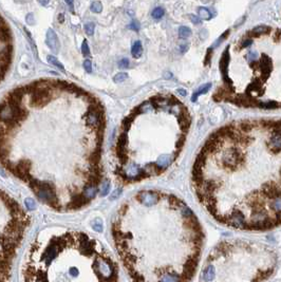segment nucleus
<instances>
[{
    "label": "nucleus",
    "mask_w": 281,
    "mask_h": 282,
    "mask_svg": "<svg viewBox=\"0 0 281 282\" xmlns=\"http://www.w3.org/2000/svg\"><path fill=\"white\" fill-rule=\"evenodd\" d=\"M129 29L137 32V31H138V29H140V23H138V21H137V20H133V21L129 24Z\"/></svg>",
    "instance_id": "obj_26"
},
{
    "label": "nucleus",
    "mask_w": 281,
    "mask_h": 282,
    "mask_svg": "<svg viewBox=\"0 0 281 282\" xmlns=\"http://www.w3.org/2000/svg\"><path fill=\"white\" fill-rule=\"evenodd\" d=\"M118 67H120V68H123V69H127L129 67V60L127 59V58L121 59L120 62H118Z\"/></svg>",
    "instance_id": "obj_24"
},
{
    "label": "nucleus",
    "mask_w": 281,
    "mask_h": 282,
    "mask_svg": "<svg viewBox=\"0 0 281 282\" xmlns=\"http://www.w3.org/2000/svg\"><path fill=\"white\" fill-rule=\"evenodd\" d=\"M84 68H85V70L88 73H91L92 72V62L90 59H86L85 62H84Z\"/></svg>",
    "instance_id": "obj_23"
},
{
    "label": "nucleus",
    "mask_w": 281,
    "mask_h": 282,
    "mask_svg": "<svg viewBox=\"0 0 281 282\" xmlns=\"http://www.w3.org/2000/svg\"><path fill=\"white\" fill-rule=\"evenodd\" d=\"M228 34H230V30H226V31L224 32V33H223V34L221 35V36L219 37V39L217 40V43H216V46H218L220 45V43H221L222 40H224V39L228 36Z\"/></svg>",
    "instance_id": "obj_27"
},
{
    "label": "nucleus",
    "mask_w": 281,
    "mask_h": 282,
    "mask_svg": "<svg viewBox=\"0 0 281 282\" xmlns=\"http://www.w3.org/2000/svg\"><path fill=\"white\" fill-rule=\"evenodd\" d=\"M111 235L131 282H192L205 242L195 211L159 189L138 191L122 203Z\"/></svg>",
    "instance_id": "obj_2"
},
{
    "label": "nucleus",
    "mask_w": 281,
    "mask_h": 282,
    "mask_svg": "<svg viewBox=\"0 0 281 282\" xmlns=\"http://www.w3.org/2000/svg\"><path fill=\"white\" fill-rule=\"evenodd\" d=\"M279 103L278 101H274V100H269V101H258V107L259 108H263V109H276L279 108Z\"/></svg>",
    "instance_id": "obj_13"
},
{
    "label": "nucleus",
    "mask_w": 281,
    "mask_h": 282,
    "mask_svg": "<svg viewBox=\"0 0 281 282\" xmlns=\"http://www.w3.org/2000/svg\"><path fill=\"white\" fill-rule=\"evenodd\" d=\"M198 17L201 20H203V19L208 20L211 18V14L206 8H198Z\"/></svg>",
    "instance_id": "obj_14"
},
{
    "label": "nucleus",
    "mask_w": 281,
    "mask_h": 282,
    "mask_svg": "<svg viewBox=\"0 0 281 282\" xmlns=\"http://www.w3.org/2000/svg\"><path fill=\"white\" fill-rule=\"evenodd\" d=\"M25 21H27V23L29 25H32L34 24V17H33V14H28L27 17H25Z\"/></svg>",
    "instance_id": "obj_28"
},
{
    "label": "nucleus",
    "mask_w": 281,
    "mask_h": 282,
    "mask_svg": "<svg viewBox=\"0 0 281 282\" xmlns=\"http://www.w3.org/2000/svg\"><path fill=\"white\" fill-rule=\"evenodd\" d=\"M46 42H47V46L51 49L52 51L57 53L59 51V40L58 37H57V34L55 33L54 30L52 29H49L47 32V37H46Z\"/></svg>",
    "instance_id": "obj_8"
},
{
    "label": "nucleus",
    "mask_w": 281,
    "mask_h": 282,
    "mask_svg": "<svg viewBox=\"0 0 281 282\" xmlns=\"http://www.w3.org/2000/svg\"><path fill=\"white\" fill-rule=\"evenodd\" d=\"M84 29H85V32L87 35L89 36H92L94 34V29H95V24L93 22H87L85 25H84Z\"/></svg>",
    "instance_id": "obj_20"
},
{
    "label": "nucleus",
    "mask_w": 281,
    "mask_h": 282,
    "mask_svg": "<svg viewBox=\"0 0 281 282\" xmlns=\"http://www.w3.org/2000/svg\"><path fill=\"white\" fill-rule=\"evenodd\" d=\"M247 57L250 58L251 62H253V60L256 59V57H257V52H250L248 55H247Z\"/></svg>",
    "instance_id": "obj_31"
},
{
    "label": "nucleus",
    "mask_w": 281,
    "mask_h": 282,
    "mask_svg": "<svg viewBox=\"0 0 281 282\" xmlns=\"http://www.w3.org/2000/svg\"><path fill=\"white\" fill-rule=\"evenodd\" d=\"M82 53L84 56H90V49H89V46H88V42H87V40L85 39L83 41V45H82Z\"/></svg>",
    "instance_id": "obj_21"
},
{
    "label": "nucleus",
    "mask_w": 281,
    "mask_h": 282,
    "mask_svg": "<svg viewBox=\"0 0 281 282\" xmlns=\"http://www.w3.org/2000/svg\"><path fill=\"white\" fill-rule=\"evenodd\" d=\"M47 58H48V62H50L51 65H53V66L56 67V68H58V69L60 70V71L65 72V67H63L62 63H60V62H58V59H57L56 57L53 56V55H49V56H48Z\"/></svg>",
    "instance_id": "obj_15"
},
{
    "label": "nucleus",
    "mask_w": 281,
    "mask_h": 282,
    "mask_svg": "<svg viewBox=\"0 0 281 282\" xmlns=\"http://www.w3.org/2000/svg\"><path fill=\"white\" fill-rule=\"evenodd\" d=\"M90 10L93 13H100L103 11V4L100 1H94L90 5Z\"/></svg>",
    "instance_id": "obj_19"
},
{
    "label": "nucleus",
    "mask_w": 281,
    "mask_h": 282,
    "mask_svg": "<svg viewBox=\"0 0 281 282\" xmlns=\"http://www.w3.org/2000/svg\"><path fill=\"white\" fill-rule=\"evenodd\" d=\"M192 35V30L187 27H180L179 28V37L182 39H186Z\"/></svg>",
    "instance_id": "obj_16"
},
{
    "label": "nucleus",
    "mask_w": 281,
    "mask_h": 282,
    "mask_svg": "<svg viewBox=\"0 0 281 282\" xmlns=\"http://www.w3.org/2000/svg\"><path fill=\"white\" fill-rule=\"evenodd\" d=\"M39 1L42 5H47L49 3V0H39Z\"/></svg>",
    "instance_id": "obj_37"
},
{
    "label": "nucleus",
    "mask_w": 281,
    "mask_h": 282,
    "mask_svg": "<svg viewBox=\"0 0 281 282\" xmlns=\"http://www.w3.org/2000/svg\"><path fill=\"white\" fill-rule=\"evenodd\" d=\"M211 56H213V50H211V48H209V49H207L206 55H205L204 65H209L210 60H211Z\"/></svg>",
    "instance_id": "obj_22"
},
{
    "label": "nucleus",
    "mask_w": 281,
    "mask_h": 282,
    "mask_svg": "<svg viewBox=\"0 0 281 282\" xmlns=\"http://www.w3.org/2000/svg\"><path fill=\"white\" fill-rule=\"evenodd\" d=\"M142 53H143V46H142V42L140 40L134 41V43L132 45V48H131L132 56L134 58H138L142 56Z\"/></svg>",
    "instance_id": "obj_12"
},
{
    "label": "nucleus",
    "mask_w": 281,
    "mask_h": 282,
    "mask_svg": "<svg viewBox=\"0 0 281 282\" xmlns=\"http://www.w3.org/2000/svg\"><path fill=\"white\" fill-rule=\"evenodd\" d=\"M258 63H259L258 68L260 69V72H261V78L263 81H265L273 71V62H272L271 57L267 56L266 54H262L260 62Z\"/></svg>",
    "instance_id": "obj_7"
},
{
    "label": "nucleus",
    "mask_w": 281,
    "mask_h": 282,
    "mask_svg": "<svg viewBox=\"0 0 281 282\" xmlns=\"http://www.w3.org/2000/svg\"><path fill=\"white\" fill-rule=\"evenodd\" d=\"M127 78H128V74H127L126 72H121V73H117L113 77V80H114V83L121 84V83H123V81H125Z\"/></svg>",
    "instance_id": "obj_18"
},
{
    "label": "nucleus",
    "mask_w": 281,
    "mask_h": 282,
    "mask_svg": "<svg viewBox=\"0 0 281 282\" xmlns=\"http://www.w3.org/2000/svg\"><path fill=\"white\" fill-rule=\"evenodd\" d=\"M13 59V37L10 27L0 15V83L5 77Z\"/></svg>",
    "instance_id": "obj_5"
},
{
    "label": "nucleus",
    "mask_w": 281,
    "mask_h": 282,
    "mask_svg": "<svg viewBox=\"0 0 281 282\" xmlns=\"http://www.w3.org/2000/svg\"><path fill=\"white\" fill-rule=\"evenodd\" d=\"M263 93H264V88H263L262 83L260 79H255L253 83L248 85L245 91V94L248 95V96H253V94H256L258 96H260Z\"/></svg>",
    "instance_id": "obj_9"
},
{
    "label": "nucleus",
    "mask_w": 281,
    "mask_h": 282,
    "mask_svg": "<svg viewBox=\"0 0 281 282\" xmlns=\"http://www.w3.org/2000/svg\"><path fill=\"white\" fill-rule=\"evenodd\" d=\"M250 66H251V68L253 69V70H256L258 67H259V63L257 62V60H253V62H251Z\"/></svg>",
    "instance_id": "obj_32"
},
{
    "label": "nucleus",
    "mask_w": 281,
    "mask_h": 282,
    "mask_svg": "<svg viewBox=\"0 0 281 282\" xmlns=\"http://www.w3.org/2000/svg\"><path fill=\"white\" fill-rule=\"evenodd\" d=\"M188 49V45H181V46H180V50H181L182 52H186Z\"/></svg>",
    "instance_id": "obj_34"
},
{
    "label": "nucleus",
    "mask_w": 281,
    "mask_h": 282,
    "mask_svg": "<svg viewBox=\"0 0 281 282\" xmlns=\"http://www.w3.org/2000/svg\"><path fill=\"white\" fill-rule=\"evenodd\" d=\"M65 2L68 4V7L70 8V10L73 12V10H74V0H65Z\"/></svg>",
    "instance_id": "obj_30"
},
{
    "label": "nucleus",
    "mask_w": 281,
    "mask_h": 282,
    "mask_svg": "<svg viewBox=\"0 0 281 282\" xmlns=\"http://www.w3.org/2000/svg\"><path fill=\"white\" fill-rule=\"evenodd\" d=\"M63 17H65V16H63V14H60V15L58 16V21H59L60 23L63 22V20H65V18H63Z\"/></svg>",
    "instance_id": "obj_36"
},
{
    "label": "nucleus",
    "mask_w": 281,
    "mask_h": 282,
    "mask_svg": "<svg viewBox=\"0 0 281 282\" xmlns=\"http://www.w3.org/2000/svg\"><path fill=\"white\" fill-rule=\"evenodd\" d=\"M210 88H211V84L210 83H207V84H204V85H202L192 94V101H193V103H195V101H197V100H198V98L201 96V95H203V94H205V93H207L208 91H209Z\"/></svg>",
    "instance_id": "obj_10"
},
{
    "label": "nucleus",
    "mask_w": 281,
    "mask_h": 282,
    "mask_svg": "<svg viewBox=\"0 0 281 282\" xmlns=\"http://www.w3.org/2000/svg\"><path fill=\"white\" fill-rule=\"evenodd\" d=\"M254 128H219L206 139L192 169L197 200L220 224L244 231L280 225V122L259 139Z\"/></svg>",
    "instance_id": "obj_1"
},
{
    "label": "nucleus",
    "mask_w": 281,
    "mask_h": 282,
    "mask_svg": "<svg viewBox=\"0 0 281 282\" xmlns=\"http://www.w3.org/2000/svg\"><path fill=\"white\" fill-rule=\"evenodd\" d=\"M164 14H165L164 8H161V7L153 8V11L151 12V16H152L154 19H161L162 17L164 16Z\"/></svg>",
    "instance_id": "obj_17"
},
{
    "label": "nucleus",
    "mask_w": 281,
    "mask_h": 282,
    "mask_svg": "<svg viewBox=\"0 0 281 282\" xmlns=\"http://www.w3.org/2000/svg\"><path fill=\"white\" fill-rule=\"evenodd\" d=\"M251 43H253V40L251 39H246V40H244V41L242 42V45H241V48L242 49H244V48H247V46H251Z\"/></svg>",
    "instance_id": "obj_29"
},
{
    "label": "nucleus",
    "mask_w": 281,
    "mask_h": 282,
    "mask_svg": "<svg viewBox=\"0 0 281 282\" xmlns=\"http://www.w3.org/2000/svg\"><path fill=\"white\" fill-rule=\"evenodd\" d=\"M230 46H227L226 48H225L224 52H223L221 59H220V62H219L220 71H221L223 81H224L226 86H233V80L228 77V65H230Z\"/></svg>",
    "instance_id": "obj_6"
},
{
    "label": "nucleus",
    "mask_w": 281,
    "mask_h": 282,
    "mask_svg": "<svg viewBox=\"0 0 281 282\" xmlns=\"http://www.w3.org/2000/svg\"><path fill=\"white\" fill-rule=\"evenodd\" d=\"M178 92L182 95V96H186V91H185L184 89H178Z\"/></svg>",
    "instance_id": "obj_35"
},
{
    "label": "nucleus",
    "mask_w": 281,
    "mask_h": 282,
    "mask_svg": "<svg viewBox=\"0 0 281 282\" xmlns=\"http://www.w3.org/2000/svg\"><path fill=\"white\" fill-rule=\"evenodd\" d=\"M25 282H118L120 268L104 245L85 231H55L32 248Z\"/></svg>",
    "instance_id": "obj_3"
},
{
    "label": "nucleus",
    "mask_w": 281,
    "mask_h": 282,
    "mask_svg": "<svg viewBox=\"0 0 281 282\" xmlns=\"http://www.w3.org/2000/svg\"><path fill=\"white\" fill-rule=\"evenodd\" d=\"M274 39L276 40V41H279L280 40V31L279 30L276 31V34H275V38Z\"/></svg>",
    "instance_id": "obj_33"
},
{
    "label": "nucleus",
    "mask_w": 281,
    "mask_h": 282,
    "mask_svg": "<svg viewBox=\"0 0 281 282\" xmlns=\"http://www.w3.org/2000/svg\"><path fill=\"white\" fill-rule=\"evenodd\" d=\"M189 19L192 20V22L193 23V24H201V23H202V20L200 19L198 16L193 15V14H190V15H189Z\"/></svg>",
    "instance_id": "obj_25"
},
{
    "label": "nucleus",
    "mask_w": 281,
    "mask_h": 282,
    "mask_svg": "<svg viewBox=\"0 0 281 282\" xmlns=\"http://www.w3.org/2000/svg\"><path fill=\"white\" fill-rule=\"evenodd\" d=\"M278 252L267 244L227 239L211 249L199 282H263L276 272Z\"/></svg>",
    "instance_id": "obj_4"
},
{
    "label": "nucleus",
    "mask_w": 281,
    "mask_h": 282,
    "mask_svg": "<svg viewBox=\"0 0 281 282\" xmlns=\"http://www.w3.org/2000/svg\"><path fill=\"white\" fill-rule=\"evenodd\" d=\"M271 28L267 27V25H258V27L254 28L251 32V36H260V35H264L268 34L271 32Z\"/></svg>",
    "instance_id": "obj_11"
}]
</instances>
